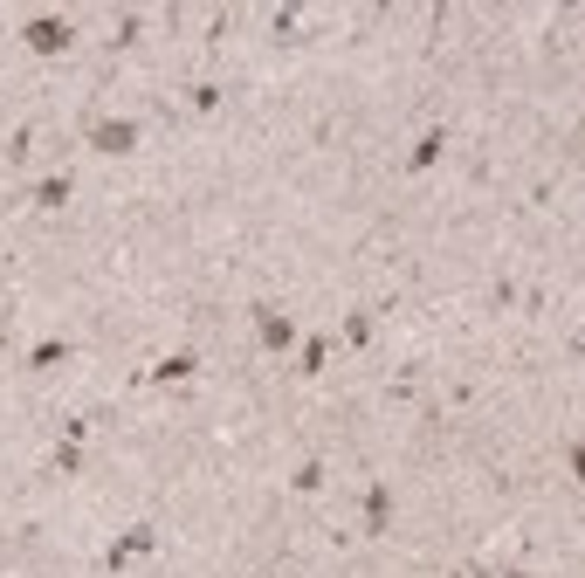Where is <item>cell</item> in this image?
Masks as SVG:
<instances>
[{"instance_id":"2","label":"cell","mask_w":585,"mask_h":578,"mask_svg":"<svg viewBox=\"0 0 585 578\" xmlns=\"http://www.w3.org/2000/svg\"><path fill=\"white\" fill-rule=\"evenodd\" d=\"M90 145H97V152H131L138 124H131V117H97V124H90Z\"/></svg>"},{"instance_id":"4","label":"cell","mask_w":585,"mask_h":578,"mask_svg":"<svg viewBox=\"0 0 585 578\" xmlns=\"http://www.w3.org/2000/svg\"><path fill=\"white\" fill-rule=\"evenodd\" d=\"M152 544H158V530H152V523H131V530H124V537L111 544V572H117V564H131V558H145Z\"/></svg>"},{"instance_id":"3","label":"cell","mask_w":585,"mask_h":578,"mask_svg":"<svg viewBox=\"0 0 585 578\" xmlns=\"http://www.w3.org/2000/svg\"><path fill=\"white\" fill-rule=\"evenodd\" d=\"M255 330H262V351H290L296 345V324L283 317V310H269V303L255 310Z\"/></svg>"},{"instance_id":"8","label":"cell","mask_w":585,"mask_h":578,"mask_svg":"<svg viewBox=\"0 0 585 578\" xmlns=\"http://www.w3.org/2000/svg\"><path fill=\"white\" fill-rule=\"evenodd\" d=\"M194 366H200L194 351H179V358H166V366H158V379H186V372H194Z\"/></svg>"},{"instance_id":"9","label":"cell","mask_w":585,"mask_h":578,"mask_svg":"<svg viewBox=\"0 0 585 578\" xmlns=\"http://www.w3.org/2000/svg\"><path fill=\"white\" fill-rule=\"evenodd\" d=\"M56 358H69V345H56V338H49V345H35V372H49Z\"/></svg>"},{"instance_id":"7","label":"cell","mask_w":585,"mask_h":578,"mask_svg":"<svg viewBox=\"0 0 585 578\" xmlns=\"http://www.w3.org/2000/svg\"><path fill=\"white\" fill-rule=\"evenodd\" d=\"M441 145H448V138H441V131H428L420 145H413V166H434V158H441Z\"/></svg>"},{"instance_id":"1","label":"cell","mask_w":585,"mask_h":578,"mask_svg":"<svg viewBox=\"0 0 585 578\" xmlns=\"http://www.w3.org/2000/svg\"><path fill=\"white\" fill-rule=\"evenodd\" d=\"M69 35H76V28H69V21H56V14H35V21H28V49H41V56H62V49H69Z\"/></svg>"},{"instance_id":"5","label":"cell","mask_w":585,"mask_h":578,"mask_svg":"<svg viewBox=\"0 0 585 578\" xmlns=\"http://www.w3.org/2000/svg\"><path fill=\"white\" fill-rule=\"evenodd\" d=\"M386 517H392V489H386V482H372V496H365V530H386Z\"/></svg>"},{"instance_id":"6","label":"cell","mask_w":585,"mask_h":578,"mask_svg":"<svg viewBox=\"0 0 585 578\" xmlns=\"http://www.w3.org/2000/svg\"><path fill=\"white\" fill-rule=\"evenodd\" d=\"M62 200H69V173H56V179L35 186V207H62Z\"/></svg>"}]
</instances>
